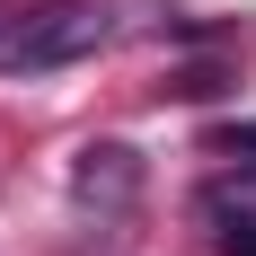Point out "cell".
<instances>
[{
  "label": "cell",
  "mask_w": 256,
  "mask_h": 256,
  "mask_svg": "<svg viewBox=\"0 0 256 256\" xmlns=\"http://www.w3.org/2000/svg\"><path fill=\"white\" fill-rule=\"evenodd\" d=\"M106 36H115L106 0H18V9H0V71L9 80L71 71V62L106 53Z\"/></svg>",
  "instance_id": "6da1fadb"
},
{
  "label": "cell",
  "mask_w": 256,
  "mask_h": 256,
  "mask_svg": "<svg viewBox=\"0 0 256 256\" xmlns=\"http://www.w3.org/2000/svg\"><path fill=\"white\" fill-rule=\"evenodd\" d=\"M212 142H221V150H230V159H256V115H248V124H221V132H212Z\"/></svg>",
  "instance_id": "277c9868"
},
{
  "label": "cell",
  "mask_w": 256,
  "mask_h": 256,
  "mask_svg": "<svg viewBox=\"0 0 256 256\" xmlns=\"http://www.w3.org/2000/svg\"><path fill=\"white\" fill-rule=\"evenodd\" d=\"M204 230L221 238V256H256V159H238L204 186Z\"/></svg>",
  "instance_id": "3957f363"
},
{
  "label": "cell",
  "mask_w": 256,
  "mask_h": 256,
  "mask_svg": "<svg viewBox=\"0 0 256 256\" xmlns=\"http://www.w3.org/2000/svg\"><path fill=\"white\" fill-rule=\"evenodd\" d=\"M71 194L88 212H132L142 204V150H124V142H88L71 168Z\"/></svg>",
  "instance_id": "7a4b0ae2"
}]
</instances>
